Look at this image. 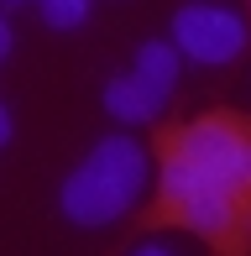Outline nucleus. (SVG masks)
<instances>
[{
    "mask_svg": "<svg viewBox=\"0 0 251 256\" xmlns=\"http://www.w3.org/2000/svg\"><path fill=\"white\" fill-rule=\"evenodd\" d=\"M152 225H184L220 256H251V115L210 110L157 131Z\"/></svg>",
    "mask_w": 251,
    "mask_h": 256,
    "instance_id": "obj_1",
    "label": "nucleus"
},
{
    "mask_svg": "<svg viewBox=\"0 0 251 256\" xmlns=\"http://www.w3.org/2000/svg\"><path fill=\"white\" fill-rule=\"evenodd\" d=\"M146 178H152L146 146L120 131V136H105V142L89 146V157L63 178L58 204H63V214L74 220V225L100 230V225H116L126 209L142 204Z\"/></svg>",
    "mask_w": 251,
    "mask_h": 256,
    "instance_id": "obj_2",
    "label": "nucleus"
},
{
    "mask_svg": "<svg viewBox=\"0 0 251 256\" xmlns=\"http://www.w3.org/2000/svg\"><path fill=\"white\" fill-rule=\"evenodd\" d=\"M178 58H184V52L168 48L162 37L142 42L131 74H116V78L105 84V110H110V120H120V126H152L157 115L168 110L173 89H178Z\"/></svg>",
    "mask_w": 251,
    "mask_h": 256,
    "instance_id": "obj_3",
    "label": "nucleus"
},
{
    "mask_svg": "<svg viewBox=\"0 0 251 256\" xmlns=\"http://www.w3.org/2000/svg\"><path fill=\"white\" fill-rule=\"evenodd\" d=\"M246 16H236V10L225 6H210V0H188V6L173 10V48L194 58V63L204 68H220V63H236V58L246 52Z\"/></svg>",
    "mask_w": 251,
    "mask_h": 256,
    "instance_id": "obj_4",
    "label": "nucleus"
},
{
    "mask_svg": "<svg viewBox=\"0 0 251 256\" xmlns=\"http://www.w3.org/2000/svg\"><path fill=\"white\" fill-rule=\"evenodd\" d=\"M0 6H32L48 26H58V32H74V26L89 21V0H0Z\"/></svg>",
    "mask_w": 251,
    "mask_h": 256,
    "instance_id": "obj_5",
    "label": "nucleus"
},
{
    "mask_svg": "<svg viewBox=\"0 0 251 256\" xmlns=\"http://www.w3.org/2000/svg\"><path fill=\"white\" fill-rule=\"evenodd\" d=\"M10 42H16V37H10V21L0 16V63H6V58H10Z\"/></svg>",
    "mask_w": 251,
    "mask_h": 256,
    "instance_id": "obj_6",
    "label": "nucleus"
},
{
    "mask_svg": "<svg viewBox=\"0 0 251 256\" xmlns=\"http://www.w3.org/2000/svg\"><path fill=\"white\" fill-rule=\"evenodd\" d=\"M131 256H173V251H168V246H157V240H142Z\"/></svg>",
    "mask_w": 251,
    "mask_h": 256,
    "instance_id": "obj_7",
    "label": "nucleus"
},
{
    "mask_svg": "<svg viewBox=\"0 0 251 256\" xmlns=\"http://www.w3.org/2000/svg\"><path fill=\"white\" fill-rule=\"evenodd\" d=\"M6 142H10V110L0 104V146H6Z\"/></svg>",
    "mask_w": 251,
    "mask_h": 256,
    "instance_id": "obj_8",
    "label": "nucleus"
}]
</instances>
